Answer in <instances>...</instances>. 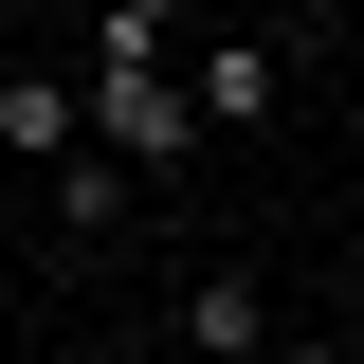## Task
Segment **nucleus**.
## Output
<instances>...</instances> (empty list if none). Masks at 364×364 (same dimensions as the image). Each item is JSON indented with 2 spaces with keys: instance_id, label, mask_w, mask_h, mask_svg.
<instances>
[{
  "instance_id": "nucleus-1",
  "label": "nucleus",
  "mask_w": 364,
  "mask_h": 364,
  "mask_svg": "<svg viewBox=\"0 0 364 364\" xmlns=\"http://www.w3.org/2000/svg\"><path fill=\"white\" fill-rule=\"evenodd\" d=\"M73 91H91V146H109L128 182H146V164H182V128H200V109H182V73H164V37H91V73H73Z\"/></svg>"
},
{
  "instance_id": "nucleus-2",
  "label": "nucleus",
  "mask_w": 364,
  "mask_h": 364,
  "mask_svg": "<svg viewBox=\"0 0 364 364\" xmlns=\"http://www.w3.org/2000/svg\"><path fill=\"white\" fill-rule=\"evenodd\" d=\"M0 146H18V164H73L91 146V91L73 73H0Z\"/></svg>"
},
{
  "instance_id": "nucleus-3",
  "label": "nucleus",
  "mask_w": 364,
  "mask_h": 364,
  "mask_svg": "<svg viewBox=\"0 0 364 364\" xmlns=\"http://www.w3.org/2000/svg\"><path fill=\"white\" fill-rule=\"evenodd\" d=\"M273 91H291V73H273V37H219L200 73H182V109H200V128H273Z\"/></svg>"
},
{
  "instance_id": "nucleus-4",
  "label": "nucleus",
  "mask_w": 364,
  "mask_h": 364,
  "mask_svg": "<svg viewBox=\"0 0 364 364\" xmlns=\"http://www.w3.org/2000/svg\"><path fill=\"white\" fill-rule=\"evenodd\" d=\"M182 346H200V364H255L273 346V291H255V273H200V291H182Z\"/></svg>"
},
{
  "instance_id": "nucleus-5",
  "label": "nucleus",
  "mask_w": 364,
  "mask_h": 364,
  "mask_svg": "<svg viewBox=\"0 0 364 364\" xmlns=\"http://www.w3.org/2000/svg\"><path fill=\"white\" fill-rule=\"evenodd\" d=\"M164 18H182V0H91V37H164Z\"/></svg>"
},
{
  "instance_id": "nucleus-6",
  "label": "nucleus",
  "mask_w": 364,
  "mask_h": 364,
  "mask_svg": "<svg viewBox=\"0 0 364 364\" xmlns=\"http://www.w3.org/2000/svg\"><path fill=\"white\" fill-rule=\"evenodd\" d=\"M255 364H346V328H310V346H255Z\"/></svg>"
},
{
  "instance_id": "nucleus-7",
  "label": "nucleus",
  "mask_w": 364,
  "mask_h": 364,
  "mask_svg": "<svg viewBox=\"0 0 364 364\" xmlns=\"http://www.w3.org/2000/svg\"><path fill=\"white\" fill-rule=\"evenodd\" d=\"M18 364H55V346H18Z\"/></svg>"
}]
</instances>
